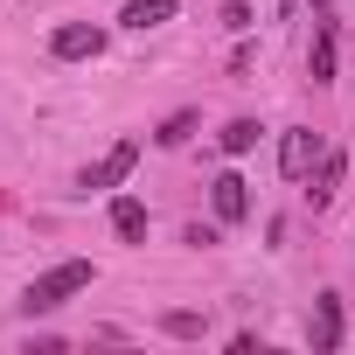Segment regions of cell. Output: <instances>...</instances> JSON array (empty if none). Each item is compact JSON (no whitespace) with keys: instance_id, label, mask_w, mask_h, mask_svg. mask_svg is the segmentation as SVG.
Here are the masks:
<instances>
[{"instance_id":"cell-1","label":"cell","mask_w":355,"mask_h":355,"mask_svg":"<svg viewBox=\"0 0 355 355\" xmlns=\"http://www.w3.org/2000/svg\"><path fill=\"white\" fill-rule=\"evenodd\" d=\"M98 272H91V258H63V265H49L42 279H28V293H21V313L35 320V313H56L70 293H84Z\"/></svg>"},{"instance_id":"cell-2","label":"cell","mask_w":355,"mask_h":355,"mask_svg":"<svg viewBox=\"0 0 355 355\" xmlns=\"http://www.w3.org/2000/svg\"><path fill=\"white\" fill-rule=\"evenodd\" d=\"M105 49V28H91V21H63L56 35H49V56H63V63H84V56H98Z\"/></svg>"},{"instance_id":"cell-3","label":"cell","mask_w":355,"mask_h":355,"mask_svg":"<svg viewBox=\"0 0 355 355\" xmlns=\"http://www.w3.org/2000/svg\"><path fill=\"white\" fill-rule=\"evenodd\" d=\"M209 202H216V223H244L251 216V182H244V174H216Z\"/></svg>"},{"instance_id":"cell-4","label":"cell","mask_w":355,"mask_h":355,"mask_svg":"<svg viewBox=\"0 0 355 355\" xmlns=\"http://www.w3.org/2000/svg\"><path fill=\"white\" fill-rule=\"evenodd\" d=\"M313 160H320V132H306V125H293V132L279 139V167L293 174V182H306V174H313Z\"/></svg>"},{"instance_id":"cell-5","label":"cell","mask_w":355,"mask_h":355,"mask_svg":"<svg viewBox=\"0 0 355 355\" xmlns=\"http://www.w3.org/2000/svg\"><path fill=\"white\" fill-rule=\"evenodd\" d=\"M132 167H139V139H119V146H112V153H105V160L84 174V189H119Z\"/></svg>"},{"instance_id":"cell-6","label":"cell","mask_w":355,"mask_h":355,"mask_svg":"<svg viewBox=\"0 0 355 355\" xmlns=\"http://www.w3.org/2000/svg\"><path fill=\"white\" fill-rule=\"evenodd\" d=\"M306 341L327 355V348H341V293H320L313 300V327H306Z\"/></svg>"},{"instance_id":"cell-7","label":"cell","mask_w":355,"mask_h":355,"mask_svg":"<svg viewBox=\"0 0 355 355\" xmlns=\"http://www.w3.org/2000/svg\"><path fill=\"white\" fill-rule=\"evenodd\" d=\"M112 237L119 244H146V202L139 196H112Z\"/></svg>"},{"instance_id":"cell-8","label":"cell","mask_w":355,"mask_h":355,"mask_svg":"<svg viewBox=\"0 0 355 355\" xmlns=\"http://www.w3.org/2000/svg\"><path fill=\"white\" fill-rule=\"evenodd\" d=\"M306 70H313V84H334V21H320V35L306 49Z\"/></svg>"},{"instance_id":"cell-9","label":"cell","mask_w":355,"mask_h":355,"mask_svg":"<svg viewBox=\"0 0 355 355\" xmlns=\"http://www.w3.org/2000/svg\"><path fill=\"white\" fill-rule=\"evenodd\" d=\"M119 21L125 28H160V21H174V0H125Z\"/></svg>"},{"instance_id":"cell-10","label":"cell","mask_w":355,"mask_h":355,"mask_svg":"<svg viewBox=\"0 0 355 355\" xmlns=\"http://www.w3.org/2000/svg\"><path fill=\"white\" fill-rule=\"evenodd\" d=\"M341 174H348V160H341V153H320V160H313V189H306V196L327 202V196L341 189Z\"/></svg>"},{"instance_id":"cell-11","label":"cell","mask_w":355,"mask_h":355,"mask_svg":"<svg viewBox=\"0 0 355 355\" xmlns=\"http://www.w3.org/2000/svg\"><path fill=\"white\" fill-rule=\"evenodd\" d=\"M160 334H174V341H196V334H202V313H189V306H167V313H160Z\"/></svg>"},{"instance_id":"cell-12","label":"cell","mask_w":355,"mask_h":355,"mask_svg":"<svg viewBox=\"0 0 355 355\" xmlns=\"http://www.w3.org/2000/svg\"><path fill=\"white\" fill-rule=\"evenodd\" d=\"M258 146V119H230L223 125V153H251Z\"/></svg>"},{"instance_id":"cell-13","label":"cell","mask_w":355,"mask_h":355,"mask_svg":"<svg viewBox=\"0 0 355 355\" xmlns=\"http://www.w3.org/2000/svg\"><path fill=\"white\" fill-rule=\"evenodd\" d=\"M189 132H196V112H174V119H167V125H160L153 139H160V146H182Z\"/></svg>"},{"instance_id":"cell-14","label":"cell","mask_w":355,"mask_h":355,"mask_svg":"<svg viewBox=\"0 0 355 355\" xmlns=\"http://www.w3.org/2000/svg\"><path fill=\"white\" fill-rule=\"evenodd\" d=\"M293 8H300V0H279V15H293Z\"/></svg>"}]
</instances>
